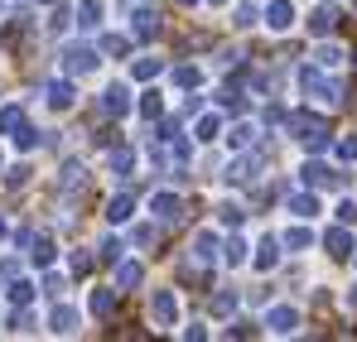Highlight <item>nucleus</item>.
<instances>
[{"label":"nucleus","mask_w":357,"mask_h":342,"mask_svg":"<svg viewBox=\"0 0 357 342\" xmlns=\"http://www.w3.org/2000/svg\"><path fill=\"white\" fill-rule=\"evenodd\" d=\"M299 87H304L314 102H324V107H338V102H343V87H338L333 77H324L319 68H304V72H299Z\"/></svg>","instance_id":"obj_1"},{"label":"nucleus","mask_w":357,"mask_h":342,"mask_svg":"<svg viewBox=\"0 0 357 342\" xmlns=\"http://www.w3.org/2000/svg\"><path fill=\"white\" fill-rule=\"evenodd\" d=\"M150 318L160 323V328H169L178 318V309H174V294L169 289H155V299H150Z\"/></svg>","instance_id":"obj_2"},{"label":"nucleus","mask_w":357,"mask_h":342,"mask_svg":"<svg viewBox=\"0 0 357 342\" xmlns=\"http://www.w3.org/2000/svg\"><path fill=\"white\" fill-rule=\"evenodd\" d=\"M304 183H314V188H338V183H343V173L338 169H328V164H304Z\"/></svg>","instance_id":"obj_3"},{"label":"nucleus","mask_w":357,"mask_h":342,"mask_svg":"<svg viewBox=\"0 0 357 342\" xmlns=\"http://www.w3.org/2000/svg\"><path fill=\"white\" fill-rule=\"evenodd\" d=\"M266 328H271V333H295V328H299V313L290 309V304H280V309H271V313H266Z\"/></svg>","instance_id":"obj_4"},{"label":"nucleus","mask_w":357,"mask_h":342,"mask_svg":"<svg viewBox=\"0 0 357 342\" xmlns=\"http://www.w3.org/2000/svg\"><path fill=\"white\" fill-rule=\"evenodd\" d=\"M333 29H338V10H333V5H319V10L309 15V34L324 39V34H333Z\"/></svg>","instance_id":"obj_5"},{"label":"nucleus","mask_w":357,"mask_h":342,"mask_svg":"<svg viewBox=\"0 0 357 342\" xmlns=\"http://www.w3.org/2000/svg\"><path fill=\"white\" fill-rule=\"evenodd\" d=\"M150 212H155L160 222H174L178 212H183V203H178L174 193H155V198H150Z\"/></svg>","instance_id":"obj_6"},{"label":"nucleus","mask_w":357,"mask_h":342,"mask_svg":"<svg viewBox=\"0 0 357 342\" xmlns=\"http://www.w3.org/2000/svg\"><path fill=\"white\" fill-rule=\"evenodd\" d=\"M266 24H271V29H290V24H295V5H290V0H271Z\"/></svg>","instance_id":"obj_7"},{"label":"nucleus","mask_w":357,"mask_h":342,"mask_svg":"<svg viewBox=\"0 0 357 342\" xmlns=\"http://www.w3.org/2000/svg\"><path fill=\"white\" fill-rule=\"evenodd\" d=\"M324 246H328V256H333V261H348V256H353V236H348L343 227L328 231V236H324Z\"/></svg>","instance_id":"obj_8"},{"label":"nucleus","mask_w":357,"mask_h":342,"mask_svg":"<svg viewBox=\"0 0 357 342\" xmlns=\"http://www.w3.org/2000/svg\"><path fill=\"white\" fill-rule=\"evenodd\" d=\"M92 68H97V54H92V49H68V72H73V77L92 72Z\"/></svg>","instance_id":"obj_9"},{"label":"nucleus","mask_w":357,"mask_h":342,"mask_svg":"<svg viewBox=\"0 0 357 342\" xmlns=\"http://www.w3.org/2000/svg\"><path fill=\"white\" fill-rule=\"evenodd\" d=\"M102 107H107L112 116H126V111H130V92H126V87H107Z\"/></svg>","instance_id":"obj_10"},{"label":"nucleus","mask_w":357,"mask_h":342,"mask_svg":"<svg viewBox=\"0 0 357 342\" xmlns=\"http://www.w3.org/2000/svg\"><path fill=\"white\" fill-rule=\"evenodd\" d=\"M256 169H261V160H237V164L222 173V178H227V183H251V178H256Z\"/></svg>","instance_id":"obj_11"},{"label":"nucleus","mask_w":357,"mask_h":342,"mask_svg":"<svg viewBox=\"0 0 357 342\" xmlns=\"http://www.w3.org/2000/svg\"><path fill=\"white\" fill-rule=\"evenodd\" d=\"M49 107L54 111H68L73 107V82H49Z\"/></svg>","instance_id":"obj_12"},{"label":"nucleus","mask_w":357,"mask_h":342,"mask_svg":"<svg viewBox=\"0 0 357 342\" xmlns=\"http://www.w3.org/2000/svg\"><path fill=\"white\" fill-rule=\"evenodd\" d=\"M275 261H280V241H275V236H266V241L256 246V265H261V270H271Z\"/></svg>","instance_id":"obj_13"},{"label":"nucleus","mask_w":357,"mask_h":342,"mask_svg":"<svg viewBox=\"0 0 357 342\" xmlns=\"http://www.w3.org/2000/svg\"><path fill=\"white\" fill-rule=\"evenodd\" d=\"M24 125V107H0V135H15Z\"/></svg>","instance_id":"obj_14"},{"label":"nucleus","mask_w":357,"mask_h":342,"mask_svg":"<svg viewBox=\"0 0 357 342\" xmlns=\"http://www.w3.org/2000/svg\"><path fill=\"white\" fill-rule=\"evenodd\" d=\"M54 333H77V309H68V304L54 309Z\"/></svg>","instance_id":"obj_15"},{"label":"nucleus","mask_w":357,"mask_h":342,"mask_svg":"<svg viewBox=\"0 0 357 342\" xmlns=\"http://www.w3.org/2000/svg\"><path fill=\"white\" fill-rule=\"evenodd\" d=\"M112 309H116V289H97L92 294V313L97 318H112Z\"/></svg>","instance_id":"obj_16"},{"label":"nucleus","mask_w":357,"mask_h":342,"mask_svg":"<svg viewBox=\"0 0 357 342\" xmlns=\"http://www.w3.org/2000/svg\"><path fill=\"white\" fill-rule=\"evenodd\" d=\"M290 212H295V217H314V212H319V198H314V193H295V198H290Z\"/></svg>","instance_id":"obj_17"},{"label":"nucleus","mask_w":357,"mask_h":342,"mask_svg":"<svg viewBox=\"0 0 357 342\" xmlns=\"http://www.w3.org/2000/svg\"><path fill=\"white\" fill-rule=\"evenodd\" d=\"M77 24H82V29H97V24H102V5H97V0H82V10H77Z\"/></svg>","instance_id":"obj_18"},{"label":"nucleus","mask_w":357,"mask_h":342,"mask_svg":"<svg viewBox=\"0 0 357 342\" xmlns=\"http://www.w3.org/2000/svg\"><path fill=\"white\" fill-rule=\"evenodd\" d=\"M107 217H112V222H126V217H130V193H116V198L107 203Z\"/></svg>","instance_id":"obj_19"},{"label":"nucleus","mask_w":357,"mask_h":342,"mask_svg":"<svg viewBox=\"0 0 357 342\" xmlns=\"http://www.w3.org/2000/svg\"><path fill=\"white\" fill-rule=\"evenodd\" d=\"M135 34H140V39H145V34H160V15L140 10V15H135Z\"/></svg>","instance_id":"obj_20"},{"label":"nucleus","mask_w":357,"mask_h":342,"mask_svg":"<svg viewBox=\"0 0 357 342\" xmlns=\"http://www.w3.org/2000/svg\"><path fill=\"white\" fill-rule=\"evenodd\" d=\"M314 58H319V68H338V63H343V49H338V44H324Z\"/></svg>","instance_id":"obj_21"},{"label":"nucleus","mask_w":357,"mask_h":342,"mask_svg":"<svg viewBox=\"0 0 357 342\" xmlns=\"http://www.w3.org/2000/svg\"><path fill=\"white\" fill-rule=\"evenodd\" d=\"M160 68H165L160 58H140V63H135V77H140V82H150V77H160Z\"/></svg>","instance_id":"obj_22"},{"label":"nucleus","mask_w":357,"mask_h":342,"mask_svg":"<svg viewBox=\"0 0 357 342\" xmlns=\"http://www.w3.org/2000/svg\"><path fill=\"white\" fill-rule=\"evenodd\" d=\"M309 241H314V231H304V227H290V231H285V246H290V251H304Z\"/></svg>","instance_id":"obj_23"},{"label":"nucleus","mask_w":357,"mask_h":342,"mask_svg":"<svg viewBox=\"0 0 357 342\" xmlns=\"http://www.w3.org/2000/svg\"><path fill=\"white\" fill-rule=\"evenodd\" d=\"M160 111H165V102H160V92H145V97H140V116H150V121H155Z\"/></svg>","instance_id":"obj_24"},{"label":"nucleus","mask_w":357,"mask_h":342,"mask_svg":"<svg viewBox=\"0 0 357 342\" xmlns=\"http://www.w3.org/2000/svg\"><path fill=\"white\" fill-rule=\"evenodd\" d=\"M116 285H126V289H130V285H140V265H135V261H126V265L116 270Z\"/></svg>","instance_id":"obj_25"},{"label":"nucleus","mask_w":357,"mask_h":342,"mask_svg":"<svg viewBox=\"0 0 357 342\" xmlns=\"http://www.w3.org/2000/svg\"><path fill=\"white\" fill-rule=\"evenodd\" d=\"M256 15H261L256 5H237V20H232V24H237V29H251V24H256Z\"/></svg>","instance_id":"obj_26"},{"label":"nucleus","mask_w":357,"mask_h":342,"mask_svg":"<svg viewBox=\"0 0 357 342\" xmlns=\"http://www.w3.org/2000/svg\"><path fill=\"white\" fill-rule=\"evenodd\" d=\"M227 140H232V145H237V150H246V145H251V140H256V125H237V130H232V135H227Z\"/></svg>","instance_id":"obj_27"},{"label":"nucleus","mask_w":357,"mask_h":342,"mask_svg":"<svg viewBox=\"0 0 357 342\" xmlns=\"http://www.w3.org/2000/svg\"><path fill=\"white\" fill-rule=\"evenodd\" d=\"M63 183H68V188H82V183H87V169H82V164H68V169H63Z\"/></svg>","instance_id":"obj_28"},{"label":"nucleus","mask_w":357,"mask_h":342,"mask_svg":"<svg viewBox=\"0 0 357 342\" xmlns=\"http://www.w3.org/2000/svg\"><path fill=\"white\" fill-rule=\"evenodd\" d=\"M213 246H218V241H213V231H203V236L193 241V256H198V261H208V256H213Z\"/></svg>","instance_id":"obj_29"},{"label":"nucleus","mask_w":357,"mask_h":342,"mask_svg":"<svg viewBox=\"0 0 357 342\" xmlns=\"http://www.w3.org/2000/svg\"><path fill=\"white\" fill-rule=\"evenodd\" d=\"M232 309H237V294H213V313H222V318H227Z\"/></svg>","instance_id":"obj_30"},{"label":"nucleus","mask_w":357,"mask_h":342,"mask_svg":"<svg viewBox=\"0 0 357 342\" xmlns=\"http://www.w3.org/2000/svg\"><path fill=\"white\" fill-rule=\"evenodd\" d=\"M218 217H222L227 227H237V222H241V217H246V212H241L237 203H222V208H218Z\"/></svg>","instance_id":"obj_31"},{"label":"nucleus","mask_w":357,"mask_h":342,"mask_svg":"<svg viewBox=\"0 0 357 342\" xmlns=\"http://www.w3.org/2000/svg\"><path fill=\"white\" fill-rule=\"evenodd\" d=\"M241 261H246V241L232 236V241H227V265H241Z\"/></svg>","instance_id":"obj_32"},{"label":"nucleus","mask_w":357,"mask_h":342,"mask_svg":"<svg viewBox=\"0 0 357 342\" xmlns=\"http://www.w3.org/2000/svg\"><path fill=\"white\" fill-rule=\"evenodd\" d=\"M198 140H218V116H203L198 121Z\"/></svg>","instance_id":"obj_33"},{"label":"nucleus","mask_w":357,"mask_h":342,"mask_svg":"<svg viewBox=\"0 0 357 342\" xmlns=\"http://www.w3.org/2000/svg\"><path fill=\"white\" fill-rule=\"evenodd\" d=\"M34 261H39V265H49V261H54V241H49V236H39V246H34Z\"/></svg>","instance_id":"obj_34"},{"label":"nucleus","mask_w":357,"mask_h":342,"mask_svg":"<svg viewBox=\"0 0 357 342\" xmlns=\"http://www.w3.org/2000/svg\"><path fill=\"white\" fill-rule=\"evenodd\" d=\"M10 299H15V304H29V299H34V289L24 285V280H15V285H10Z\"/></svg>","instance_id":"obj_35"},{"label":"nucleus","mask_w":357,"mask_h":342,"mask_svg":"<svg viewBox=\"0 0 357 342\" xmlns=\"http://www.w3.org/2000/svg\"><path fill=\"white\" fill-rule=\"evenodd\" d=\"M102 54H126V39H116V34H107V39H102Z\"/></svg>","instance_id":"obj_36"},{"label":"nucleus","mask_w":357,"mask_h":342,"mask_svg":"<svg viewBox=\"0 0 357 342\" xmlns=\"http://www.w3.org/2000/svg\"><path fill=\"white\" fill-rule=\"evenodd\" d=\"M92 270V256H82V251H73V275H87Z\"/></svg>","instance_id":"obj_37"},{"label":"nucleus","mask_w":357,"mask_h":342,"mask_svg":"<svg viewBox=\"0 0 357 342\" xmlns=\"http://www.w3.org/2000/svg\"><path fill=\"white\" fill-rule=\"evenodd\" d=\"M121 251H126V246H121L116 236H112V241H102V256H107V261H121Z\"/></svg>","instance_id":"obj_38"},{"label":"nucleus","mask_w":357,"mask_h":342,"mask_svg":"<svg viewBox=\"0 0 357 342\" xmlns=\"http://www.w3.org/2000/svg\"><path fill=\"white\" fill-rule=\"evenodd\" d=\"M174 77H178V82H183V87H198V68H178Z\"/></svg>","instance_id":"obj_39"},{"label":"nucleus","mask_w":357,"mask_h":342,"mask_svg":"<svg viewBox=\"0 0 357 342\" xmlns=\"http://www.w3.org/2000/svg\"><path fill=\"white\" fill-rule=\"evenodd\" d=\"M338 155H343V160H357V135H348V140L338 145Z\"/></svg>","instance_id":"obj_40"},{"label":"nucleus","mask_w":357,"mask_h":342,"mask_svg":"<svg viewBox=\"0 0 357 342\" xmlns=\"http://www.w3.org/2000/svg\"><path fill=\"white\" fill-rule=\"evenodd\" d=\"M338 222H357V203H343L338 208Z\"/></svg>","instance_id":"obj_41"},{"label":"nucleus","mask_w":357,"mask_h":342,"mask_svg":"<svg viewBox=\"0 0 357 342\" xmlns=\"http://www.w3.org/2000/svg\"><path fill=\"white\" fill-rule=\"evenodd\" d=\"M213 5H227V0H213Z\"/></svg>","instance_id":"obj_42"},{"label":"nucleus","mask_w":357,"mask_h":342,"mask_svg":"<svg viewBox=\"0 0 357 342\" xmlns=\"http://www.w3.org/2000/svg\"><path fill=\"white\" fill-rule=\"evenodd\" d=\"M0 236H5V222H0Z\"/></svg>","instance_id":"obj_43"},{"label":"nucleus","mask_w":357,"mask_h":342,"mask_svg":"<svg viewBox=\"0 0 357 342\" xmlns=\"http://www.w3.org/2000/svg\"><path fill=\"white\" fill-rule=\"evenodd\" d=\"M353 304H357V289H353Z\"/></svg>","instance_id":"obj_44"},{"label":"nucleus","mask_w":357,"mask_h":342,"mask_svg":"<svg viewBox=\"0 0 357 342\" xmlns=\"http://www.w3.org/2000/svg\"><path fill=\"white\" fill-rule=\"evenodd\" d=\"M183 5H193V0H183Z\"/></svg>","instance_id":"obj_45"},{"label":"nucleus","mask_w":357,"mask_h":342,"mask_svg":"<svg viewBox=\"0 0 357 342\" xmlns=\"http://www.w3.org/2000/svg\"><path fill=\"white\" fill-rule=\"evenodd\" d=\"M44 5H54V0H44Z\"/></svg>","instance_id":"obj_46"}]
</instances>
